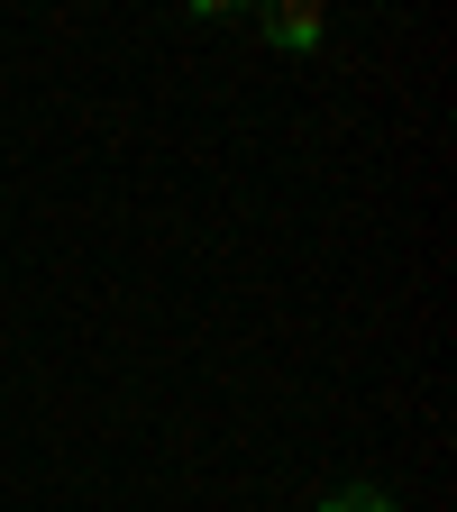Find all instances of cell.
Returning a JSON list of instances; mask_svg holds the SVG:
<instances>
[{
	"label": "cell",
	"mask_w": 457,
	"mask_h": 512,
	"mask_svg": "<svg viewBox=\"0 0 457 512\" xmlns=\"http://www.w3.org/2000/svg\"><path fill=\"white\" fill-rule=\"evenodd\" d=\"M320 28H330V19H320L311 0H284V10H266V37H275V46H320Z\"/></svg>",
	"instance_id": "1"
},
{
	"label": "cell",
	"mask_w": 457,
	"mask_h": 512,
	"mask_svg": "<svg viewBox=\"0 0 457 512\" xmlns=\"http://www.w3.org/2000/svg\"><path fill=\"white\" fill-rule=\"evenodd\" d=\"M320 512H403V503H394V494H375V485H348V494H330Z\"/></svg>",
	"instance_id": "2"
}]
</instances>
